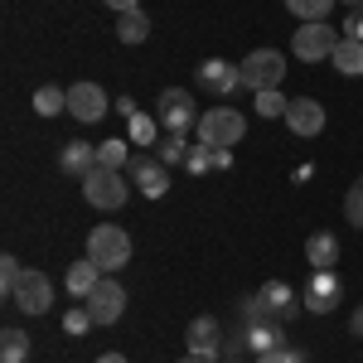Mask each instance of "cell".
Segmentation results:
<instances>
[{
  "instance_id": "cell-1",
  "label": "cell",
  "mask_w": 363,
  "mask_h": 363,
  "mask_svg": "<svg viewBox=\"0 0 363 363\" xmlns=\"http://www.w3.org/2000/svg\"><path fill=\"white\" fill-rule=\"evenodd\" d=\"M87 257L112 277V272H121V267L131 262V238H126L116 223H97L92 233H87Z\"/></svg>"
},
{
  "instance_id": "cell-2",
  "label": "cell",
  "mask_w": 363,
  "mask_h": 363,
  "mask_svg": "<svg viewBox=\"0 0 363 363\" xmlns=\"http://www.w3.org/2000/svg\"><path fill=\"white\" fill-rule=\"evenodd\" d=\"M242 131H247V121H242L238 107H208L199 116V140L213 145V150H233L242 140Z\"/></svg>"
},
{
  "instance_id": "cell-3",
  "label": "cell",
  "mask_w": 363,
  "mask_h": 363,
  "mask_svg": "<svg viewBox=\"0 0 363 363\" xmlns=\"http://www.w3.org/2000/svg\"><path fill=\"white\" fill-rule=\"evenodd\" d=\"M238 68H242V87L257 97L267 87H281V78H286V54H277V49H252Z\"/></svg>"
},
{
  "instance_id": "cell-4",
  "label": "cell",
  "mask_w": 363,
  "mask_h": 363,
  "mask_svg": "<svg viewBox=\"0 0 363 363\" xmlns=\"http://www.w3.org/2000/svg\"><path fill=\"white\" fill-rule=\"evenodd\" d=\"M155 116L169 136H189V126H199V112H194V97L184 87H165L160 102H155Z\"/></svg>"
},
{
  "instance_id": "cell-5",
  "label": "cell",
  "mask_w": 363,
  "mask_h": 363,
  "mask_svg": "<svg viewBox=\"0 0 363 363\" xmlns=\"http://www.w3.org/2000/svg\"><path fill=\"white\" fill-rule=\"evenodd\" d=\"M83 194H87L92 208H121L126 194H131V184H126V174H121V169H102V165H97L83 179Z\"/></svg>"
},
{
  "instance_id": "cell-6",
  "label": "cell",
  "mask_w": 363,
  "mask_h": 363,
  "mask_svg": "<svg viewBox=\"0 0 363 363\" xmlns=\"http://www.w3.org/2000/svg\"><path fill=\"white\" fill-rule=\"evenodd\" d=\"M339 301H344V281H339L335 267H330V272H310L306 291H301V306H306L310 315H330Z\"/></svg>"
},
{
  "instance_id": "cell-7",
  "label": "cell",
  "mask_w": 363,
  "mask_h": 363,
  "mask_svg": "<svg viewBox=\"0 0 363 363\" xmlns=\"http://www.w3.org/2000/svg\"><path fill=\"white\" fill-rule=\"evenodd\" d=\"M335 44H339V34L325 25V20H320V25H301L296 39H291V49H296L301 63H325V58H335Z\"/></svg>"
},
{
  "instance_id": "cell-8",
  "label": "cell",
  "mask_w": 363,
  "mask_h": 363,
  "mask_svg": "<svg viewBox=\"0 0 363 363\" xmlns=\"http://www.w3.org/2000/svg\"><path fill=\"white\" fill-rule=\"evenodd\" d=\"M126 174H131V184H136L145 199H165L169 194V165L160 160V155H131Z\"/></svg>"
},
{
  "instance_id": "cell-9",
  "label": "cell",
  "mask_w": 363,
  "mask_h": 363,
  "mask_svg": "<svg viewBox=\"0 0 363 363\" xmlns=\"http://www.w3.org/2000/svg\"><path fill=\"white\" fill-rule=\"evenodd\" d=\"M83 306L92 310V320H97V325H116V320H121V310H126V286L112 281V277H102L97 286H92V296H87Z\"/></svg>"
},
{
  "instance_id": "cell-10",
  "label": "cell",
  "mask_w": 363,
  "mask_h": 363,
  "mask_svg": "<svg viewBox=\"0 0 363 363\" xmlns=\"http://www.w3.org/2000/svg\"><path fill=\"white\" fill-rule=\"evenodd\" d=\"M199 87H203V92H213L218 102H228V92H238V87H242V68H238V63H228V58H203V63H199Z\"/></svg>"
},
{
  "instance_id": "cell-11",
  "label": "cell",
  "mask_w": 363,
  "mask_h": 363,
  "mask_svg": "<svg viewBox=\"0 0 363 363\" xmlns=\"http://www.w3.org/2000/svg\"><path fill=\"white\" fill-rule=\"evenodd\" d=\"M10 301L25 310V315H49V306H54V281L44 277V272H25Z\"/></svg>"
},
{
  "instance_id": "cell-12",
  "label": "cell",
  "mask_w": 363,
  "mask_h": 363,
  "mask_svg": "<svg viewBox=\"0 0 363 363\" xmlns=\"http://www.w3.org/2000/svg\"><path fill=\"white\" fill-rule=\"evenodd\" d=\"M68 116H78V121H102V116H107V92L97 83H73L68 87Z\"/></svg>"
},
{
  "instance_id": "cell-13",
  "label": "cell",
  "mask_w": 363,
  "mask_h": 363,
  "mask_svg": "<svg viewBox=\"0 0 363 363\" xmlns=\"http://www.w3.org/2000/svg\"><path fill=\"white\" fill-rule=\"evenodd\" d=\"M296 136H320L325 131V107L315 102V97H291V107H286V116H281Z\"/></svg>"
},
{
  "instance_id": "cell-14",
  "label": "cell",
  "mask_w": 363,
  "mask_h": 363,
  "mask_svg": "<svg viewBox=\"0 0 363 363\" xmlns=\"http://www.w3.org/2000/svg\"><path fill=\"white\" fill-rule=\"evenodd\" d=\"M189 354H199V359H218V354H223V325H218V320H213V315H199L194 325H189Z\"/></svg>"
},
{
  "instance_id": "cell-15",
  "label": "cell",
  "mask_w": 363,
  "mask_h": 363,
  "mask_svg": "<svg viewBox=\"0 0 363 363\" xmlns=\"http://www.w3.org/2000/svg\"><path fill=\"white\" fill-rule=\"evenodd\" d=\"M58 165H63V174H73V179H87L97 169V145L92 140H68L63 155H58Z\"/></svg>"
},
{
  "instance_id": "cell-16",
  "label": "cell",
  "mask_w": 363,
  "mask_h": 363,
  "mask_svg": "<svg viewBox=\"0 0 363 363\" xmlns=\"http://www.w3.org/2000/svg\"><path fill=\"white\" fill-rule=\"evenodd\" d=\"M257 296H262V306H267V315H272V320H291V315H296V306H301V301H296V291H291L286 281H267Z\"/></svg>"
},
{
  "instance_id": "cell-17",
  "label": "cell",
  "mask_w": 363,
  "mask_h": 363,
  "mask_svg": "<svg viewBox=\"0 0 363 363\" xmlns=\"http://www.w3.org/2000/svg\"><path fill=\"white\" fill-rule=\"evenodd\" d=\"M306 262H310V272H330L339 262V238L335 233H310L306 238Z\"/></svg>"
},
{
  "instance_id": "cell-18",
  "label": "cell",
  "mask_w": 363,
  "mask_h": 363,
  "mask_svg": "<svg viewBox=\"0 0 363 363\" xmlns=\"http://www.w3.org/2000/svg\"><path fill=\"white\" fill-rule=\"evenodd\" d=\"M242 335H247V349H252V354H272V349H281V344H286L281 320H257V325H247Z\"/></svg>"
},
{
  "instance_id": "cell-19",
  "label": "cell",
  "mask_w": 363,
  "mask_h": 363,
  "mask_svg": "<svg viewBox=\"0 0 363 363\" xmlns=\"http://www.w3.org/2000/svg\"><path fill=\"white\" fill-rule=\"evenodd\" d=\"M102 277H107V272H102V267H97L92 257H83V262H73V267H68V296H78V301H87V296H92V286H97Z\"/></svg>"
},
{
  "instance_id": "cell-20",
  "label": "cell",
  "mask_w": 363,
  "mask_h": 363,
  "mask_svg": "<svg viewBox=\"0 0 363 363\" xmlns=\"http://www.w3.org/2000/svg\"><path fill=\"white\" fill-rule=\"evenodd\" d=\"M116 39H121V44H145V39H150V15H145V10L116 15Z\"/></svg>"
},
{
  "instance_id": "cell-21",
  "label": "cell",
  "mask_w": 363,
  "mask_h": 363,
  "mask_svg": "<svg viewBox=\"0 0 363 363\" xmlns=\"http://www.w3.org/2000/svg\"><path fill=\"white\" fill-rule=\"evenodd\" d=\"M330 63H335L344 78H359V73H363V44H359V39H339Z\"/></svg>"
},
{
  "instance_id": "cell-22",
  "label": "cell",
  "mask_w": 363,
  "mask_h": 363,
  "mask_svg": "<svg viewBox=\"0 0 363 363\" xmlns=\"http://www.w3.org/2000/svg\"><path fill=\"white\" fill-rule=\"evenodd\" d=\"M34 112H39V116H58V112H68V87L44 83L39 92H34Z\"/></svg>"
},
{
  "instance_id": "cell-23",
  "label": "cell",
  "mask_w": 363,
  "mask_h": 363,
  "mask_svg": "<svg viewBox=\"0 0 363 363\" xmlns=\"http://www.w3.org/2000/svg\"><path fill=\"white\" fill-rule=\"evenodd\" d=\"M97 165L102 169H126L131 165V140H102V145H97Z\"/></svg>"
},
{
  "instance_id": "cell-24",
  "label": "cell",
  "mask_w": 363,
  "mask_h": 363,
  "mask_svg": "<svg viewBox=\"0 0 363 363\" xmlns=\"http://www.w3.org/2000/svg\"><path fill=\"white\" fill-rule=\"evenodd\" d=\"M286 10H291L301 25H320V20L335 10V0H286Z\"/></svg>"
},
{
  "instance_id": "cell-25",
  "label": "cell",
  "mask_w": 363,
  "mask_h": 363,
  "mask_svg": "<svg viewBox=\"0 0 363 363\" xmlns=\"http://www.w3.org/2000/svg\"><path fill=\"white\" fill-rule=\"evenodd\" d=\"M155 131H160V116L136 112L131 121H126V140H131V145H155Z\"/></svg>"
},
{
  "instance_id": "cell-26",
  "label": "cell",
  "mask_w": 363,
  "mask_h": 363,
  "mask_svg": "<svg viewBox=\"0 0 363 363\" xmlns=\"http://www.w3.org/2000/svg\"><path fill=\"white\" fill-rule=\"evenodd\" d=\"M29 359V335L25 330H5L0 335V363H25Z\"/></svg>"
},
{
  "instance_id": "cell-27",
  "label": "cell",
  "mask_w": 363,
  "mask_h": 363,
  "mask_svg": "<svg viewBox=\"0 0 363 363\" xmlns=\"http://www.w3.org/2000/svg\"><path fill=\"white\" fill-rule=\"evenodd\" d=\"M286 107H291V97H281V87L257 92V116H286Z\"/></svg>"
},
{
  "instance_id": "cell-28",
  "label": "cell",
  "mask_w": 363,
  "mask_h": 363,
  "mask_svg": "<svg viewBox=\"0 0 363 363\" xmlns=\"http://www.w3.org/2000/svg\"><path fill=\"white\" fill-rule=\"evenodd\" d=\"M184 169H189L194 179H203V174L213 169V145H203V140H199V145H189V160H184Z\"/></svg>"
},
{
  "instance_id": "cell-29",
  "label": "cell",
  "mask_w": 363,
  "mask_h": 363,
  "mask_svg": "<svg viewBox=\"0 0 363 363\" xmlns=\"http://www.w3.org/2000/svg\"><path fill=\"white\" fill-rule=\"evenodd\" d=\"M20 277H25V267H20V257H0V291L5 296H15V286H20Z\"/></svg>"
},
{
  "instance_id": "cell-30",
  "label": "cell",
  "mask_w": 363,
  "mask_h": 363,
  "mask_svg": "<svg viewBox=\"0 0 363 363\" xmlns=\"http://www.w3.org/2000/svg\"><path fill=\"white\" fill-rule=\"evenodd\" d=\"M92 325H97V320H92V310H87V306H73L68 315H63V335H87Z\"/></svg>"
},
{
  "instance_id": "cell-31",
  "label": "cell",
  "mask_w": 363,
  "mask_h": 363,
  "mask_svg": "<svg viewBox=\"0 0 363 363\" xmlns=\"http://www.w3.org/2000/svg\"><path fill=\"white\" fill-rule=\"evenodd\" d=\"M155 155H160L165 165H184V160H189V145H184V136H165Z\"/></svg>"
},
{
  "instance_id": "cell-32",
  "label": "cell",
  "mask_w": 363,
  "mask_h": 363,
  "mask_svg": "<svg viewBox=\"0 0 363 363\" xmlns=\"http://www.w3.org/2000/svg\"><path fill=\"white\" fill-rule=\"evenodd\" d=\"M344 218H349L354 228H363V179L349 189V199H344Z\"/></svg>"
},
{
  "instance_id": "cell-33",
  "label": "cell",
  "mask_w": 363,
  "mask_h": 363,
  "mask_svg": "<svg viewBox=\"0 0 363 363\" xmlns=\"http://www.w3.org/2000/svg\"><path fill=\"white\" fill-rule=\"evenodd\" d=\"M257 363H306V349H272V354H257Z\"/></svg>"
},
{
  "instance_id": "cell-34",
  "label": "cell",
  "mask_w": 363,
  "mask_h": 363,
  "mask_svg": "<svg viewBox=\"0 0 363 363\" xmlns=\"http://www.w3.org/2000/svg\"><path fill=\"white\" fill-rule=\"evenodd\" d=\"M344 39H359V44H363V5L349 10V20H344Z\"/></svg>"
},
{
  "instance_id": "cell-35",
  "label": "cell",
  "mask_w": 363,
  "mask_h": 363,
  "mask_svg": "<svg viewBox=\"0 0 363 363\" xmlns=\"http://www.w3.org/2000/svg\"><path fill=\"white\" fill-rule=\"evenodd\" d=\"M107 10H116V15H126V10H140V0H102Z\"/></svg>"
},
{
  "instance_id": "cell-36",
  "label": "cell",
  "mask_w": 363,
  "mask_h": 363,
  "mask_svg": "<svg viewBox=\"0 0 363 363\" xmlns=\"http://www.w3.org/2000/svg\"><path fill=\"white\" fill-rule=\"evenodd\" d=\"M116 112H121V116H126V121H131V116H136L140 107H136V102H131V97H116Z\"/></svg>"
},
{
  "instance_id": "cell-37",
  "label": "cell",
  "mask_w": 363,
  "mask_h": 363,
  "mask_svg": "<svg viewBox=\"0 0 363 363\" xmlns=\"http://www.w3.org/2000/svg\"><path fill=\"white\" fill-rule=\"evenodd\" d=\"M213 169H233V150H213Z\"/></svg>"
},
{
  "instance_id": "cell-38",
  "label": "cell",
  "mask_w": 363,
  "mask_h": 363,
  "mask_svg": "<svg viewBox=\"0 0 363 363\" xmlns=\"http://www.w3.org/2000/svg\"><path fill=\"white\" fill-rule=\"evenodd\" d=\"M349 330H354V339H363V306L349 315Z\"/></svg>"
},
{
  "instance_id": "cell-39",
  "label": "cell",
  "mask_w": 363,
  "mask_h": 363,
  "mask_svg": "<svg viewBox=\"0 0 363 363\" xmlns=\"http://www.w3.org/2000/svg\"><path fill=\"white\" fill-rule=\"evenodd\" d=\"M97 363H126V359H121V354H102Z\"/></svg>"
},
{
  "instance_id": "cell-40",
  "label": "cell",
  "mask_w": 363,
  "mask_h": 363,
  "mask_svg": "<svg viewBox=\"0 0 363 363\" xmlns=\"http://www.w3.org/2000/svg\"><path fill=\"white\" fill-rule=\"evenodd\" d=\"M179 363H213V359H199V354H184Z\"/></svg>"
},
{
  "instance_id": "cell-41",
  "label": "cell",
  "mask_w": 363,
  "mask_h": 363,
  "mask_svg": "<svg viewBox=\"0 0 363 363\" xmlns=\"http://www.w3.org/2000/svg\"><path fill=\"white\" fill-rule=\"evenodd\" d=\"M223 363H242V359H223Z\"/></svg>"
},
{
  "instance_id": "cell-42",
  "label": "cell",
  "mask_w": 363,
  "mask_h": 363,
  "mask_svg": "<svg viewBox=\"0 0 363 363\" xmlns=\"http://www.w3.org/2000/svg\"><path fill=\"white\" fill-rule=\"evenodd\" d=\"M349 5H363V0H349Z\"/></svg>"
}]
</instances>
